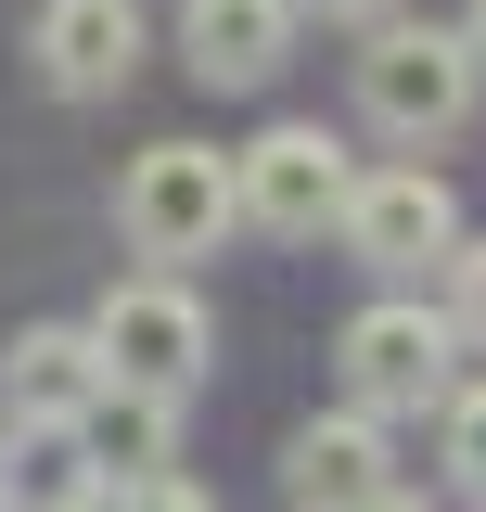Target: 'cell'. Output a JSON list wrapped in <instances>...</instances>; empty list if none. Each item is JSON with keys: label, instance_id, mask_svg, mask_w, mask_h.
Returning <instances> with one entry per match:
<instances>
[{"label": "cell", "instance_id": "cell-8", "mask_svg": "<svg viewBox=\"0 0 486 512\" xmlns=\"http://www.w3.org/2000/svg\"><path fill=\"white\" fill-rule=\"evenodd\" d=\"M39 77L77 90V103L128 90V77H141V13H128V0H52V13H39Z\"/></svg>", "mask_w": 486, "mask_h": 512}, {"label": "cell", "instance_id": "cell-1", "mask_svg": "<svg viewBox=\"0 0 486 512\" xmlns=\"http://www.w3.org/2000/svg\"><path fill=\"white\" fill-rule=\"evenodd\" d=\"M116 231L128 256H154V269H192V256H218L243 231V180L218 141H141L116 180Z\"/></svg>", "mask_w": 486, "mask_h": 512}, {"label": "cell", "instance_id": "cell-19", "mask_svg": "<svg viewBox=\"0 0 486 512\" xmlns=\"http://www.w3.org/2000/svg\"><path fill=\"white\" fill-rule=\"evenodd\" d=\"M0 512H13V500H0Z\"/></svg>", "mask_w": 486, "mask_h": 512}, {"label": "cell", "instance_id": "cell-3", "mask_svg": "<svg viewBox=\"0 0 486 512\" xmlns=\"http://www.w3.org/2000/svg\"><path fill=\"white\" fill-rule=\"evenodd\" d=\"M474 90H486V64L461 26H371V52H359V116L384 128V141H448V128L474 116Z\"/></svg>", "mask_w": 486, "mask_h": 512}, {"label": "cell", "instance_id": "cell-12", "mask_svg": "<svg viewBox=\"0 0 486 512\" xmlns=\"http://www.w3.org/2000/svg\"><path fill=\"white\" fill-rule=\"evenodd\" d=\"M435 423H448V487L486 500V384H448V410H435Z\"/></svg>", "mask_w": 486, "mask_h": 512}, {"label": "cell", "instance_id": "cell-5", "mask_svg": "<svg viewBox=\"0 0 486 512\" xmlns=\"http://www.w3.org/2000/svg\"><path fill=\"white\" fill-rule=\"evenodd\" d=\"M231 180H243V231H269V244H320V231L346 218L359 167H346L333 128H269L256 154H231Z\"/></svg>", "mask_w": 486, "mask_h": 512}, {"label": "cell", "instance_id": "cell-16", "mask_svg": "<svg viewBox=\"0 0 486 512\" xmlns=\"http://www.w3.org/2000/svg\"><path fill=\"white\" fill-rule=\"evenodd\" d=\"M461 39H474V64H486V0H474V13H461Z\"/></svg>", "mask_w": 486, "mask_h": 512}, {"label": "cell", "instance_id": "cell-10", "mask_svg": "<svg viewBox=\"0 0 486 512\" xmlns=\"http://www.w3.org/2000/svg\"><path fill=\"white\" fill-rule=\"evenodd\" d=\"M180 52L205 90H256L295 52V0H180Z\"/></svg>", "mask_w": 486, "mask_h": 512}, {"label": "cell", "instance_id": "cell-2", "mask_svg": "<svg viewBox=\"0 0 486 512\" xmlns=\"http://www.w3.org/2000/svg\"><path fill=\"white\" fill-rule=\"evenodd\" d=\"M346 410L371 423H410V410H448V384H461V320L423 308V295H384V308L346 320Z\"/></svg>", "mask_w": 486, "mask_h": 512}, {"label": "cell", "instance_id": "cell-18", "mask_svg": "<svg viewBox=\"0 0 486 512\" xmlns=\"http://www.w3.org/2000/svg\"><path fill=\"white\" fill-rule=\"evenodd\" d=\"M371 512H423V500H410V487H384V500H371Z\"/></svg>", "mask_w": 486, "mask_h": 512}, {"label": "cell", "instance_id": "cell-4", "mask_svg": "<svg viewBox=\"0 0 486 512\" xmlns=\"http://www.w3.org/2000/svg\"><path fill=\"white\" fill-rule=\"evenodd\" d=\"M90 346H103V372L141 384V397H192V384L218 372V320L192 308L180 269H141V282H116V295L90 308Z\"/></svg>", "mask_w": 486, "mask_h": 512}, {"label": "cell", "instance_id": "cell-7", "mask_svg": "<svg viewBox=\"0 0 486 512\" xmlns=\"http://www.w3.org/2000/svg\"><path fill=\"white\" fill-rule=\"evenodd\" d=\"M384 487H397V461H384V423L371 410H320V423L282 436V500L295 512H371Z\"/></svg>", "mask_w": 486, "mask_h": 512}, {"label": "cell", "instance_id": "cell-14", "mask_svg": "<svg viewBox=\"0 0 486 512\" xmlns=\"http://www.w3.org/2000/svg\"><path fill=\"white\" fill-rule=\"evenodd\" d=\"M448 320H461V346H486V244L448 256Z\"/></svg>", "mask_w": 486, "mask_h": 512}, {"label": "cell", "instance_id": "cell-17", "mask_svg": "<svg viewBox=\"0 0 486 512\" xmlns=\"http://www.w3.org/2000/svg\"><path fill=\"white\" fill-rule=\"evenodd\" d=\"M13 512H103V500H13Z\"/></svg>", "mask_w": 486, "mask_h": 512}, {"label": "cell", "instance_id": "cell-6", "mask_svg": "<svg viewBox=\"0 0 486 512\" xmlns=\"http://www.w3.org/2000/svg\"><path fill=\"white\" fill-rule=\"evenodd\" d=\"M333 244L359 256V269H448V256H461V205H448L435 167H359Z\"/></svg>", "mask_w": 486, "mask_h": 512}, {"label": "cell", "instance_id": "cell-11", "mask_svg": "<svg viewBox=\"0 0 486 512\" xmlns=\"http://www.w3.org/2000/svg\"><path fill=\"white\" fill-rule=\"evenodd\" d=\"M77 448H90V474H103V487H128V474H167V448H180V397L103 384V397L77 410Z\"/></svg>", "mask_w": 486, "mask_h": 512}, {"label": "cell", "instance_id": "cell-9", "mask_svg": "<svg viewBox=\"0 0 486 512\" xmlns=\"http://www.w3.org/2000/svg\"><path fill=\"white\" fill-rule=\"evenodd\" d=\"M103 384H116V372H103L90 320H39V333H13V359H0V397H13V423H77Z\"/></svg>", "mask_w": 486, "mask_h": 512}, {"label": "cell", "instance_id": "cell-13", "mask_svg": "<svg viewBox=\"0 0 486 512\" xmlns=\"http://www.w3.org/2000/svg\"><path fill=\"white\" fill-rule=\"evenodd\" d=\"M103 512H218V500L180 487V474H128V487H103Z\"/></svg>", "mask_w": 486, "mask_h": 512}, {"label": "cell", "instance_id": "cell-15", "mask_svg": "<svg viewBox=\"0 0 486 512\" xmlns=\"http://www.w3.org/2000/svg\"><path fill=\"white\" fill-rule=\"evenodd\" d=\"M320 13H346V26H384V13H397V0H320Z\"/></svg>", "mask_w": 486, "mask_h": 512}]
</instances>
